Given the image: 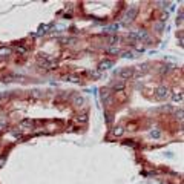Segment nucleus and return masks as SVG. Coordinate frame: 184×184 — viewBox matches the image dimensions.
<instances>
[{"label":"nucleus","mask_w":184,"mask_h":184,"mask_svg":"<svg viewBox=\"0 0 184 184\" xmlns=\"http://www.w3.org/2000/svg\"><path fill=\"white\" fill-rule=\"evenodd\" d=\"M37 60H38V64L43 66L45 69H52V68H54V64H55L54 60H52L51 57H48L46 54H38Z\"/></svg>","instance_id":"obj_1"},{"label":"nucleus","mask_w":184,"mask_h":184,"mask_svg":"<svg viewBox=\"0 0 184 184\" xmlns=\"http://www.w3.org/2000/svg\"><path fill=\"white\" fill-rule=\"evenodd\" d=\"M170 94V91L167 86H160V88H156L155 89V98L156 100H166Z\"/></svg>","instance_id":"obj_2"},{"label":"nucleus","mask_w":184,"mask_h":184,"mask_svg":"<svg viewBox=\"0 0 184 184\" xmlns=\"http://www.w3.org/2000/svg\"><path fill=\"white\" fill-rule=\"evenodd\" d=\"M118 75L123 78V82L124 80H129V78L134 77V69L132 68H124V69H121L120 72H118Z\"/></svg>","instance_id":"obj_3"},{"label":"nucleus","mask_w":184,"mask_h":184,"mask_svg":"<svg viewBox=\"0 0 184 184\" xmlns=\"http://www.w3.org/2000/svg\"><path fill=\"white\" fill-rule=\"evenodd\" d=\"M137 14H138V8L137 6H132L127 12H126V16H124V20L126 22H132L135 17H137Z\"/></svg>","instance_id":"obj_4"},{"label":"nucleus","mask_w":184,"mask_h":184,"mask_svg":"<svg viewBox=\"0 0 184 184\" xmlns=\"http://www.w3.org/2000/svg\"><path fill=\"white\" fill-rule=\"evenodd\" d=\"M135 38L137 40H141V42H147L149 40V34H147V31L140 29V31H135Z\"/></svg>","instance_id":"obj_5"},{"label":"nucleus","mask_w":184,"mask_h":184,"mask_svg":"<svg viewBox=\"0 0 184 184\" xmlns=\"http://www.w3.org/2000/svg\"><path fill=\"white\" fill-rule=\"evenodd\" d=\"M32 120H29V118H25V120H22L20 123H19V127L22 129V130H28V129H31L32 127Z\"/></svg>","instance_id":"obj_6"},{"label":"nucleus","mask_w":184,"mask_h":184,"mask_svg":"<svg viewBox=\"0 0 184 184\" xmlns=\"http://www.w3.org/2000/svg\"><path fill=\"white\" fill-rule=\"evenodd\" d=\"M114 66V61L112 60H103L100 64H98V69L100 71H106V69H109V68H112Z\"/></svg>","instance_id":"obj_7"},{"label":"nucleus","mask_w":184,"mask_h":184,"mask_svg":"<svg viewBox=\"0 0 184 184\" xmlns=\"http://www.w3.org/2000/svg\"><path fill=\"white\" fill-rule=\"evenodd\" d=\"M172 101H174V103H181V101H183V92H181V91L175 89V91L172 92Z\"/></svg>","instance_id":"obj_8"},{"label":"nucleus","mask_w":184,"mask_h":184,"mask_svg":"<svg viewBox=\"0 0 184 184\" xmlns=\"http://www.w3.org/2000/svg\"><path fill=\"white\" fill-rule=\"evenodd\" d=\"M124 86H126V83H124L123 80H120V82H115V83L112 85V89L118 92V91H123V89H124Z\"/></svg>","instance_id":"obj_9"},{"label":"nucleus","mask_w":184,"mask_h":184,"mask_svg":"<svg viewBox=\"0 0 184 184\" xmlns=\"http://www.w3.org/2000/svg\"><path fill=\"white\" fill-rule=\"evenodd\" d=\"M108 45H111V46H115L118 42H120V37L118 35H111V37H108Z\"/></svg>","instance_id":"obj_10"},{"label":"nucleus","mask_w":184,"mask_h":184,"mask_svg":"<svg viewBox=\"0 0 184 184\" xmlns=\"http://www.w3.org/2000/svg\"><path fill=\"white\" fill-rule=\"evenodd\" d=\"M11 49L9 48H6V46H2L0 48V57H9L11 55Z\"/></svg>","instance_id":"obj_11"},{"label":"nucleus","mask_w":184,"mask_h":184,"mask_svg":"<svg viewBox=\"0 0 184 184\" xmlns=\"http://www.w3.org/2000/svg\"><path fill=\"white\" fill-rule=\"evenodd\" d=\"M109 97H111V92L108 89H103L101 91V100L103 101H109Z\"/></svg>","instance_id":"obj_12"},{"label":"nucleus","mask_w":184,"mask_h":184,"mask_svg":"<svg viewBox=\"0 0 184 184\" xmlns=\"http://www.w3.org/2000/svg\"><path fill=\"white\" fill-rule=\"evenodd\" d=\"M106 51H108V54H114V55L120 54V49H118V48H115V46H111V48H108Z\"/></svg>","instance_id":"obj_13"},{"label":"nucleus","mask_w":184,"mask_h":184,"mask_svg":"<svg viewBox=\"0 0 184 184\" xmlns=\"http://www.w3.org/2000/svg\"><path fill=\"white\" fill-rule=\"evenodd\" d=\"M123 132H124V129H123L121 126H118V127H115V129H114V135H115V137H120Z\"/></svg>","instance_id":"obj_14"},{"label":"nucleus","mask_w":184,"mask_h":184,"mask_svg":"<svg viewBox=\"0 0 184 184\" xmlns=\"http://www.w3.org/2000/svg\"><path fill=\"white\" fill-rule=\"evenodd\" d=\"M150 137L160 138V137H161V132H160V130H156V129H153V130H150Z\"/></svg>","instance_id":"obj_15"},{"label":"nucleus","mask_w":184,"mask_h":184,"mask_svg":"<svg viewBox=\"0 0 184 184\" xmlns=\"http://www.w3.org/2000/svg\"><path fill=\"white\" fill-rule=\"evenodd\" d=\"M117 29H118V25H112L109 28H106V32H115Z\"/></svg>","instance_id":"obj_16"},{"label":"nucleus","mask_w":184,"mask_h":184,"mask_svg":"<svg viewBox=\"0 0 184 184\" xmlns=\"http://www.w3.org/2000/svg\"><path fill=\"white\" fill-rule=\"evenodd\" d=\"M17 52H19V54H25V52H26V49H25L23 46H20V48H17Z\"/></svg>","instance_id":"obj_17"},{"label":"nucleus","mask_w":184,"mask_h":184,"mask_svg":"<svg viewBox=\"0 0 184 184\" xmlns=\"http://www.w3.org/2000/svg\"><path fill=\"white\" fill-rule=\"evenodd\" d=\"M177 23H183V12H180V16L177 19Z\"/></svg>","instance_id":"obj_18"},{"label":"nucleus","mask_w":184,"mask_h":184,"mask_svg":"<svg viewBox=\"0 0 184 184\" xmlns=\"http://www.w3.org/2000/svg\"><path fill=\"white\" fill-rule=\"evenodd\" d=\"M68 78H69V80H71V82H78V78H77L75 75H69Z\"/></svg>","instance_id":"obj_19"},{"label":"nucleus","mask_w":184,"mask_h":184,"mask_svg":"<svg viewBox=\"0 0 184 184\" xmlns=\"http://www.w3.org/2000/svg\"><path fill=\"white\" fill-rule=\"evenodd\" d=\"M123 57H134V55H132V52H127L126 51V52H123Z\"/></svg>","instance_id":"obj_20"},{"label":"nucleus","mask_w":184,"mask_h":184,"mask_svg":"<svg viewBox=\"0 0 184 184\" xmlns=\"http://www.w3.org/2000/svg\"><path fill=\"white\" fill-rule=\"evenodd\" d=\"M75 103H77V106H80V104L83 103V100H82V98H77V100H75Z\"/></svg>","instance_id":"obj_21"},{"label":"nucleus","mask_w":184,"mask_h":184,"mask_svg":"<svg viewBox=\"0 0 184 184\" xmlns=\"http://www.w3.org/2000/svg\"><path fill=\"white\" fill-rule=\"evenodd\" d=\"M5 160H6V158H5V156H2V158H0V166H2V164L5 163Z\"/></svg>","instance_id":"obj_22"}]
</instances>
